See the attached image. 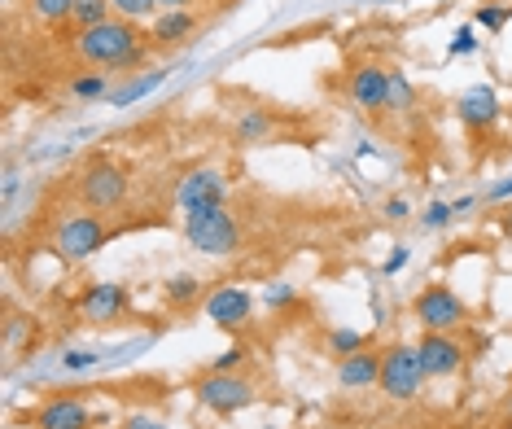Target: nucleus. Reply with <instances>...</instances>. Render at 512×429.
<instances>
[{"label": "nucleus", "mask_w": 512, "mask_h": 429, "mask_svg": "<svg viewBox=\"0 0 512 429\" xmlns=\"http://www.w3.org/2000/svg\"><path fill=\"white\" fill-rule=\"evenodd\" d=\"M250 311H254V294L241 281H228V285H215L206 294V320L215 329H228V333H241L250 324Z\"/></svg>", "instance_id": "nucleus-10"}, {"label": "nucleus", "mask_w": 512, "mask_h": 429, "mask_svg": "<svg viewBox=\"0 0 512 429\" xmlns=\"http://www.w3.org/2000/svg\"><path fill=\"white\" fill-rule=\"evenodd\" d=\"M127 311H132V294L123 281H92L79 294V316L88 324H119Z\"/></svg>", "instance_id": "nucleus-11"}, {"label": "nucleus", "mask_w": 512, "mask_h": 429, "mask_svg": "<svg viewBox=\"0 0 512 429\" xmlns=\"http://www.w3.org/2000/svg\"><path fill=\"white\" fill-rule=\"evenodd\" d=\"M508 14H512L508 5H482V9L473 14V22H477V27H486V31H504Z\"/></svg>", "instance_id": "nucleus-28"}, {"label": "nucleus", "mask_w": 512, "mask_h": 429, "mask_svg": "<svg viewBox=\"0 0 512 429\" xmlns=\"http://www.w3.org/2000/svg\"><path fill=\"white\" fill-rule=\"evenodd\" d=\"M97 364H101L97 351H66V355H62V368H66V373H88V368H97Z\"/></svg>", "instance_id": "nucleus-30"}, {"label": "nucleus", "mask_w": 512, "mask_h": 429, "mask_svg": "<svg viewBox=\"0 0 512 429\" xmlns=\"http://www.w3.org/2000/svg\"><path fill=\"white\" fill-rule=\"evenodd\" d=\"M162 294H167L171 307H193L197 298L206 294V285H202V276H193V272H176V276H167Z\"/></svg>", "instance_id": "nucleus-19"}, {"label": "nucleus", "mask_w": 512, "mask_h": 429, "mask_svg": "<svg viewBox=\"0 0 512 429\" xmlns=\"http://www.w3.org/2000/svg\"><path fill=\"white\" fill-rule=\"evenodd\" d=\"M176 206H180L184 215H189V211H215V206H228V180H224V171L193 167L189 176L176 184Z\"/></svg>", "instance_id": "nucleus-9"}, {"label": "nucleus", "mask_w": 512, "mask_h": 429, "mask_svg": "<svg viewBox=\"0 0 512 429\" xmlns=\"http://www.w3.org/2000/svg\"><path fill=\"white\" fill-rule=\"evenodd\" d=\"M110 18H114L110 0H75V9H71V27L75 31H92V27H101V22H110Z\"/></svg>", "instance_id": "nucleus-21"}, {"label": "nucleus", "mask_w": 512, "mask_h": 429, "mask_svg": "<svg viewBox=\"0 0 512 429\" xmlns=\"http://www.w3.org/2000/svg\"><path fill=\"white\" fill-rule=\"evenodd\" d=\"M114 88H119V75L114 71H84L66 84V92H71L75 101H110Z\"/></svg>", "instance_id": "nucleus-18"}, {"label": "nucleus", "mask_w": 512, "mask_h": 429, "mask_svg": "<svg viewBox=\"0 0 512 429\" xmlns=\"http://www.w3.org/2000/svg\"><path fill=\"white\" fill-rule=\"evenodd\" d=\"M412 316H416V324H421L425 333H460L464 324H469V307H464V298L451 285L434 281V285H425L421 294H416Z\"/></svg>", "instance_id": "nucleus-6"}, {"label": "nucleus", "mask_w": 512, "mask_h": 429, "mask_svg": "<svg viewBox=\"0 0 512 429\" xmlns=\"http://www.w3.org/2000/svg\"><path fill=\"white\" fill-rule=\"evenodd\" d=\"M123 429H171L162 416H149V412H132V416H123Z\"/></svg>", "instance_id": "nucleus-33"}, {"label": "nucleus", "mask_w": 512, "mask_h": 429, "mask_svg": "<svg viewBox=\"0 0 512 429\" xmlns=\"http://www.w3.org/2000/svg\"><path fill=\"white\" fill-rule=\"evenodd\" d=\"M110 224H106V215H97V211H75V215H62L53 224V241H49V250L57 254L62 263H88L92 254H101L110 246Z\"/></svg>", "instance_id": "nucleus-2"}, {"label": "nucleus", "mask_w": 512, "mask_h": 429, "mask_svg": "<svg viewBox=\"0 0 512 429\" xmlns=\"http://www.w3.org/2000/svg\"><path fill=\"white\" fill-rule=\"evenodd\" d=\"M27 9H31V14H36L40 22H49V27H57V22H71L75 0H27Z\"/></svg>", "instance_id": "nucleus-24"}, {"label": "nucleus", "mask_w": 512, "mask_h": 429, "mask_svg": "<svg viewBox=\"0 0 512 429\" xmlns=\"http://www.w3.org/2000/svg\"><path fill=\"white\" fill-rule=\"evenodd\" d=\"M486 202H512V176L491 184V189H486Z\"/></svg>", "instance_id": "nucleus-35"}, {"label": "nucleus", "mask_w": 512, "mask_h": 429, "mask_svg": "<svg viewBox=\"0 0 512 429\" xmlns=\"http://www.w3.org/2000/svg\"><path fill=\"white\" fill-rule=\"evenodd\" d=\"M425 364L421 355H416V342H394L381 351V394H386L390 403H416L425 394Z\"/></svg>", "instance_id": "nucleus-5"}, {"label": "nucleus", "mask_w": 512, "mask_h": 429, "mask_svg": "<svg viewBox=\"0 0 512 429\" xmlns=\"http://www.w3.org/2000/svg\"><path fill=\"white\" fill-rule=\"evenodd\" d=\"M263 303L272 307V311H289V307H298V285H289V281H272L263 289Z\"/></svg>", "instance_id": "nucleus-26"}, {"label": "nucleus", "mask_w": 512, "mask_h": 429, "mask_svg": "<svg viewBox=\"0 0 512 429\" xmlns=\"http://www.w3.org/2000/svg\"><path fill=\"white\" fill-rule=\"evenodd\" d=\"M451 219H456L451 202H429V211L421 215V228H429V233H434V228H447Z\"/></svg>", "instance_id": "nucleus-29"}, {"label": "nucleus", "mask_w": 512, "mask_h": 429, "mask_svg": "<svg viewBox=\"0 0 512 429\" xmlns=\"http://www.w3.org/2000/svg\"><path fill=\"white\" fill-rule=\"evenodd\" d=\"M263 429H276V425H263Z\"/></svg>", "instance_id": "nucleus-40"}, {"label": "nucleus", "mask_w": 512, "mask_h": 429, "mask_svg": "<svg viewBox=\"0 0 512 429\" xmlns=\"http://www.w3.org/2000/svg\"><path fill=\"white\" fill-rule=\"evenodd\" d=\"M504 429H512V390H508V399H504Z\"/></svg>", "instance_id": "nucleus-38"}, {"label": "nucleus", "mask_w": 512, "mask_h": 429, "mask_svg": "<svg viewBox=\"0 0 512 429\" xmlns=\"http://www.w3.org/2000/svg\"><path fill=\"white\" fill-rule=\"evenodd\" d=\"M127 171L119 167L114 158L106 154H97V158H88L84 167H79V176H75V197L84 202V211H97V215H110V211H119V206L127 202Z\"/></svg>", "instance_id": "nucleus-3"}, {"label": "nucleus", "mask_w": 512, "mask_h": 429, "mask_svg": "<svg viewBox=\"0 0 512 429\" xmlns=\"http://www.w3.org/2000/svg\"><path fill=\"white\" fill-rule=\"evenodd\" d=\"M97 416L84 403V394H49L31 416V429H92Z\"/></svg>", "instance_id": "nucleus-12"}, {"label": "nucleus", "mask_w": 512, "mask_h": 429, "mask_svg": "<svg viewBox=\"0 0 512 429\" xmlns=\"http://www.w3.org/2000/svg\"><path fill=\"white\" fill-rule=\"evenodd\" d=\"M184 241L206 254V259H228V254L241 250V224L228 206H215V211H189L184 215Z\"/></svg>", "instance_id": "nucleus-4"}, {"label": "nucleus", "mask_w": 512, "mask_h": 429, "mask_svg": "<svg viewBox=\"0 0 512 429\" xmlns=\"http://www.w3.org/2000/svg\"><path fill=\"white\" fill-rule=\"evenodd\" d=\"M416 355H421L425 373L434 381H447V377H460L464 364H469V342L460 333H425L416 338Z\"/></svg>", "instance_id": "nucleus-8"}, {"label": "nucleus", "mask_w": 512, "mask_h": 429, "mask_svg": "<svg viewBox=\"0 0 512 429\" xmlns=\"http://www.w3.org/2000/svg\"><path fill=\"white\" fill-rule=\"evenodd\" d=\"M364 346H372L368 333H359V329H329V355H337V359L364 351Z\"/></svg>", "instance_id": "nucleus-22"}, {"label": "nucleus", "mask_w": 512, "mask_h": 429, "mask_svg": "<svg viewBox=\"0 0 512 429\" xmlns=\"http://www.w3.org/2000/svg\"><path fill=\"white\" fill-rule=\"evenodd\" d=\"M246 364H250V351H246V346H228L224 355L211 359V368H206V373H241Z\"/></svg>", "instance_id": "nucleus-27"}, {"label": "nucleus", "mask_w": 512, "mask_h": 429, "mask_svg": "<svg viewBox=\"0 0 512 429\" xmlns=\"http://www.w3.org/2000/svg\"><path fill=\"white\" fill-rule=\"evenodd\" d=\"M114 5V18H127V22H154L162 9H158V0H110Z\"/></svg>", "instance_id": "nucleus-25"}, {"label": "nucleus", "mask_w": 512, "mask_h": 429, "mask_svg": "<svg viewBox=\"0 0 512 429\" xmlns=\"http://www.w3.org/2000/svg\"><path fill=\"white\" fill-rule=\"evenodd\" d=\"M469 53H477L473 27H460V31H456V40H451V44H447V57H469Z\"/></svg>", "instance_id": "nucleus-31"}, {"label": "nucleus", "mask_w": 512, "mask_h": 429, "mask_svg": "<svg viewBox=\"0 0 512 429\" xmlns=\"http://www.w3.org/2000/svg\"><path fill=\"white\" fill-rule=\"evenodd\" d=\"M337 386H342L346 394H359V390H372L381 381V351L377 346H364V351L337 359Z\"/></svg>", "instance_id": "nucleus-14"}, {"label": "nucleus", "mask_w": 512, "mask_h": 429, "mask_svg": "<svg viewBox=\"0 0 512 429\" xmlns=\"http://www.w3.org/2000/svg\"><path fill=\"white\" fill-rule=\"evenodd\" d=\"M504 237H512V211L504 215Z\"/></svg>", "instance_id": "nucleus-39"}, {"label": "nucleus", "mask_w": 512, "mask_h": 429, "mask_svg": "<svg viewBox=\"0 0 512 429\" xmlns=\"http://www.w3.org/2000/svg\"><path fill=\"white\" fill-rule=\"evenodd\" d=\"M197 0H158V9H193Z\"/></svg>", "instance_id": "nucleus-37"}, {"label": "nucleus", "mask_w": 512, "mask_h": 429, "mask_svg": "<svg viewBox=\"0 0 512 429\" xmlns=\"http://www.w3.org/2000/svg\"><path fill=\"white\" fill-rule=\"evenodd\" d=\"M456 119L469 127V132H486V127L499 123V92L491 84H477L456 101Z\"/></svg>", "instance_id": "nucleus-16"}, {"label": "nucleus", "mask_w": 512, "mask_h": 429, "mask_svg": "<svg viewBox=\"0 0 512 429\" xmlns=\"http://www.w3.org/2000/svg\"><path fill=\"white\" fill-rule=\"evenodd\" d=\"M407 259H412V250H407V246H394V250H390V259H386V268H381V272H386V276H399V272L407 268Z\"/></svg>", "instance_id": "nucleus-34"}, {"label": "nucleus", "mask_w": 512, "mask_h": 429, "mask_svg": "<svg viewBox=\"0 0 512 429\" xmlns=\"http://www.w3.org/2000/svg\"><path fill=\"white\" fill-rule=\"evenodd\" d=\"M346 92H351V101H355L359 110H368V114L390 110V66L364 62V66H359V71L351 75Z\"/></svg>", "instance_id": "nucleus-13"}, {"label": "nucleus", "mask_w": 512, "mask_h": 429, "mask_svg": "<svg viewBox=\"0 0 512 429\" xmlns=\"http://www.w3.org/2000/svg\"><path fill=\"white\" fill-rule=\"evenodd\" d=\"M381 215H386L390 224H403V219L412 215V202H407V197H386V206H381Z\"/></svg>", "instance_id": "nucleus-32"}, {"label": "nucleus", "mask_w": 512, "mask_h": 429, "mask_svg": "<svg viewBox=\"0 0 512 429\" xmlns=\"http://www.w3.org/2000/svg\"><path fill=\"white\" fill-rule=\"evenodd\" d=\"M167 75H171L167 66H149V71H141V75H123L119 88L110 92V106H114V110L136 106V101H145L154 88H162V79H167Z\"/></svg>", "instance_id": "nucleus-17"}, {"label": "nucleus", "mask_w": 512, "mask_h": 429, "mask_svg": "<svg viewBox=\"0 0 512 429\" xmlns=\"http://www.w3.org/2000/svg\"><path fill=\"white\" fill-rule=\"evenodd\" d=\"M193 390H197V403L215 416H237L254 408V399H259V386L241 373H202Z\"/></svg>", "instance_id": "nucleus-7"}, {"label": "nucleus", "mask_w": 512, "mask_h": 429, "mask_svg": "<svg viewBox=\"0 0 512 429\" xmlns=\"http://www.w3.org/2000/svg\"><path fill=\"white\" fill-rule=\"evenodd\" d=\"M197 31V14L193 9H162V14L149 22V49H180V44H189Z\"/></svg>", "instance_id": "nucleus-15"}, {"label": "nucleus", "mask_w": 512, "mask_h": 429, "mask_svg": "<svg viewBox=\"0 0 512 429\" xmlns=\"http://www.w3.org/2000/svg\"><path fill=\"white\" fill-rule=\"evenodd\" d=\"M473 206H477V197H469V193H464V197H456V202H451V211H456V215H464V211H473Z\"/></svg>", "instance_id": "nucleus-36"}, {"label": "nucleus", "mask_w": 512, "mask_h": 429, "mask_svg": "<svg viewBox=\"0 0 512 429\" xmlns=\"http://www.w3.org/2000/svg\"><path fill=\"white\" fill-rule=\"evenodd\" d=\"M416 106V88L403 71H390V114H407Z\"/></svg>", "instance_id": "nucleus-23"}, {"label": "nucleus", "mask_w": 512, "mask_h": 429, "mask_svg": "<svg viewBox=\"0 0 512 429\" xmlns=\"http://www.w3.org/2000/svg\"><path fill=\"white\" fill-rule=\"evenodd\" d=\"M71 49L88 71L119 75V71H141L149 62V44H145L141 31H136V22H127V18H110L92 31H79Z\"/></svg>", "instance_id": "nucleus-1"}, {"label": "nucleus", "mask_w": 512, "mask_h": 429, "mask_svg": "<svg viewBox=\"0 0 512 429\" xmlns=\"http://www.w3.org/2000/svg\"><path fill=\"white\" fill-rule=\"evenodd\" d=\"M272 132H276V119L267 110H241V119H237V141L241 145H259Z\"/></svg>", "instance_id": "nucleus-20"}]
</instances>
